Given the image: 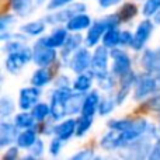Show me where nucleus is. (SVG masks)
<instances>
[{
    "label": "nucleus",
    "instance_id": "c85d7f7f",
    "mask_svg": "<svg viewBox=\"0 0 160 160\" xmlns=\"http://www.w3.org/2000/svg\"><path fill=\"white\" fill-rule=\"evenodd\" d=\"M14 124L20 128V129H27V128H34L37 124V119L34 118L32 112L28 111H21L14 117Z\"/></svg>",
    "mask_w": 160,
    "mask_h": 160
},
{
    "label": "nucleus",
    "instance_id": "423d86ee",
    "mask_svg": "<svg viewBox=\"0 0 160 160\" xmlns=\"http://www.w3.org/2000/svg\"><path fill=\"white\" fill-rule=\"evenodd\" d=\"M111 58H112V66H111V73L117 78H122V76L128 75L132 72V61L131 56L125 52L122 48H112L110 49Z\"/></svg>",
    "mask_w": 160,
    "mask_h": 160
},
{
    "label": "nucleus",
    "instance_id": "f257e3e1",
    "mask_svg": "<svg viewBox=\"0 0 160 160\" xmlns=\"http://www.w3.org/2000/svg\"><path fill=\"white\" fill-rule=\"evenodd\" d=\"M73 93V87H56L51 96V119L53 122L62 121L68 117L66 101Z\"/></svg>",
    "mask_w": 160,
    "mask_h": 160
},
{
    "label": "nucleus",
    "instance_id": "e433bc0d",
    "mask_svg": "<svg viewBox=\"0 0 160 160\" xmlns=\"http://www.w3.org/2000/svg\"><path fill=\"white\" fill-rule=\"evenodd\" d=\"M28 152H30V155H28L25 159H38V158H41L45 152V145H44V142H42V139H39V138L37 139L35 143L28 149Z\"/></svg>",
    "mask_w": 160,
    "mask_h": 160
},
{
    "label": "nucleus",
    "instance_id": "58836bf2",
    "mask_svg": "<svg viewBox=\"0 0 160 160\" xmlns=\"http://www.w3.org/2000/svg\"><path fill=\"white\" fill-rule=\"evenodd\" d=\"M96 158V153L91 148H84V149L79 150L78 153L72 156L73 160H90V159H94Z\"/></svg>",
    "mask_w": 160,
    "mask_h": 160
},
{
    "label": "nucleus",
    "instance_id": "bb28decb",
    "mask_svg": "<svg viewBox=\"0 0 160 160\" xmlns=\"http://www.w3.org/2000/svg\"><path fill=\"white\" fill-rule=\"evenodd\" d=\"M31 112H32L34 118L37 119V122L42 124V122H45L51 117V104L38 101L35 105H34L32 110H31Z\"/></svg>",
    "mask_w": 160,
    "mask_h": 160
},
{
    "label": "nucleus",
    "instance_id": "dca6fc26",
    "mask_svg": "<svg viewBox=\"0 0 160 160\" xmlns=\"http://www.w3.org/2000/svg\"><path fill=\"white\" fill-rule=\"evenodd\" d=\"M76 125H78V122H76L75 118L62 119L53 128V136H58L63 142L69 141L73 135H76Z\"/></svg>",
    "mask_w": 160,
    "mask_h": 160
},
{
    "label": "nucleus",
    "instance_id": "9b49d317",
    "mask_svg": "<svg viewBox=\"0 0 160 160\" xmlns=\"http://www.w3.org/2000/svg\"><path fill=\"white\" fill-rule=\"evenodd\" d=\"M108 30V24L105 21V18H98L97 21H94L93 24L90 25V28L87 30V34L84 37V44L86 47L93 48L98 44L102 39V35L105 34V31Z\"/></svg>",
    "mask_w": 160,
    "mask_h": 160
},
{
    "label": "nucleus",
    "instance_id": "5701e85b",
    "mask_svg": "<svg viewBox=\"0 0 160 160\" xmlns=\"http://www.w3.org/2000/svg\"><path fill=\"white\" fill-rule=\"evenodd\" d=\"M84 97H86V93H82V91H75V93L70 94L66 101L68 115H76V114L82 112Z\"/></svg>",
    "mask_w": 160,
    "mask_h": 160
},
{
    "label": "nucleus",
    "instance_id": "7ed1b4c3",
    "mask_svg": "<svg viewBox=\"0 0 160 160\" xmlns=\"http://www.w3.org/2000/svg\"><path fill=\"white\" fill-rule=\"evenodd\" d=\"M58 59L56 48H52L45 44L44 37L38 38L32 47V62L38 68H49Z\"/></svg>",
    "mask_w": 160,
    "mask_h": 160
},
{
    "label": "nucleus",
    "instance_id": "4c0bfd02",
    "mask_svg": "<svg viewBox=\"0 0 160 160\" xmlns=\"http://www.w3.org/2000/svg\"><path fill=\"white\" fill-rule=\"evenodd\" d=\"M16 22V17H14V14H3L2 16V20H0V31L2 32H4V31H8L11 27H13V24Z\"/></svg>",
    "mask_w": 160,
    "mask_h": 160
},
{
    "label": "nucleus",
    "instance_id": "a18cd8bd",
    "mask_svg": "<svg viewBox=\"0 0 160 160\" xmlns=\"http://www.w3.org/2000/svg\"><path fill=\"white\" fill-rule=\"evenodd\" d=\"M121 0H98V6L101 8H108V7H112V6L118 4Z\"/></svg>",
    "mask_w": 160,
    "mask_h": 160
},
{
    "label": "nucleus",
    "instance_id": "0eeeda50",
    "mask_svg": "<svg viewBox=\"0 0 160 160\" xmlns=\"http://www.w3.org/2000/svg\"><path fill=\"white\" fill-rule=\"evenodd\" d=\"M110 58H111V52L104 45H100V47H97L94 49L93 58H91V65H90V69H88V72L94 76V79L110 72L108 70V61H110Z\"/></svg>",
    "mask_w": 160,
    "mask_h": 160
},
{
    "label": "nucleus",
    "instance_id": "79ce46f5",
    "mask_svg": "<svg viewBox=\"0 0 160 160\" xmlns=\"http://www.w3.org/2000/svg\"><path fill=\"white\" fill-rule=\"evenodd\" d=\"M72 2H73V0H49V2H48V4H47V8L49 11L59 10V8H62V7H65V6L70 4Z\"/></svg>",
    "mask_w": 160,
    "mask_h": 160
},
{
    "label": "nucleus",
    "instance_id": "aec40b11",
    "mask_svg": "<svg viewBox=\"0 0 160 160\" xmlns=\"http://www.w3.org/2000/svg\"><path fill=\"white\" fill-rule=\"evenodd\" d=\"M37 139H38V129H37L35 127L34 128H27V129H22L21 132L18 133L16 143H17V146H18L20 149L28 150L34 143H35Z\"/></svg>",
    "mask_w": 160,
    "mask_h": 160
},
{
    "label": "nucleus",
    "instance_id": "6ab92c4d",
    "mask_svg": "<svg viewBox=\"0 0 160 160\" xmlns=\"http://www.w3.org/2000/svg\"><path fill=\"white\" fill-rule=\"evenodd\" d=\"M119 136H121V131L110 129V128H108V132L104 133V135L101 136V139H100V146L104 150H107V152L119 149V148H121Z\"/></svg>",
    "mask_w": 160,
    "mask_h": 160
},
{
    "label": "nucleus",
    "instance_id": "c03bdc74",
    "mask_svg": "<svg viewBox=\"0 0 160 160\" xmlns=\"http://www.w3.org/2000/svg\"><path fill=\"white\" fill-rule=\"evenodd\" d=\"M70 80L68 76H65V75H61V76H58L55 80V84H56V87H70Z\"/></svg>",
    "mask_w": 160,
    "mask_h": 160
},
{
    "label": "nucleus",
    "instance_id": "b1692460",
    "mask_svg": "<svg viewBox=\"0 0 160 160\" xmlns=\"http://www.w3.org/2000/svg\"><path fill=\"white\" fill-rule=\"evenodd\" d=\"M10 2V8L20 17H27L34 11L35 0H8Z\"/></svg>",
    "mask_w": 160,
    "mask_h": 160
},
{
    "label": "nucleus",
    "instance_id": "ea45409f",
    "mask_svg": "<svg viewBox=\"0 0 160 160\" xmlns=\"http://www.w3.org/2000/svg\"><path fill=\"white\" fill-rule=\"evenodd\" d=\"M62 145H63V141L62 139H59L58 136H55V138L51 141L49 143V153L51 156H59V153L62 152Z\"/></svg>",
    "mask_w": 160,
    "mask_h": 160
},
{
    "label": "nucleus",
    "instance_id": "c9c22d12",
    "mask_svg": "<svg viewBox=\"0 0 160 160\" xmlns=\"http://www.w3.org/2000/svg\"><path fill=\"white\" fill-rule=\"evenodd\" d=\"M143 110L153 111V112H160V93H155L150 97H148V100H145V102L141 105Z\"/></svg>",
    "mask_w": 160,
    "mask_h": 160
},
{
    "label": "nucleus",
    "instance_id": "20e7f679",
    "mask_svg": "<svg viewBox=\"0 0 160 160\" xmlns=\"http://www.w3.org/2000/svg\"><path fill=\"white\" fill-rule=\"evenodd\" d=\"M31 61H32V48H28L24 45L18 51L7 53L4 66L10 75H18L22 70V68Z\"/></svg>",
    "mask_w": 160,
    "mask_h": 160
},
{
    "label": "nucleus",
    "instance_id": "1a4fd4ad",
    "mask_svg": "<svg viewBox=\"0 0 160 160\" xmlns=\"http://www.w3.org/2000/svg\"><path fill=\"white\" fill-rule=\"evenodd\" d=\"M87 48H82V47H80L79 49L72 55V58H70V61H69L70 70H73L76 75L88 72V69H90L93 53H91Z\"/></svg>",
    "mask_w": 160,
    "mask_h": 160
},
{
    "label": "nucleus",
    "instance_id": "4468645a",
    "mask_svg": "<svg viewBox=\"0 0 160 160\" xmlns=\"http://www.w3.org/2000/svg\"><path fill=\"white\" fill-rule=\"evenodd\" d=\"M18 129L16 124H11L7 119H3L0 122V148H6L10 146L13 142L17 141V136H18Z\"/></svg>",
    "mask_w": 160,
    "mask_h": 160
},
{
    "label": "nucleus",
    "instance_id": "39448f33",
    "mask_svg": "<svg viewBox=\"0 0 160 160\" xmlns=\"http://www.w3.org/2000/svg\"><path fill=\"white\" fill-rule=\"evenodd\" d=\"M86 4L84 3H70V4L65 6V7L55 10V13L47 14L44 20L47 24L49 25H56V24H66L72 17H75L79 13H84L86 11Z\"/></svg>",
    "mask_w": 160,
    "mask_h": 160
},
{
    "label": "nucleus",
    "instance_id": "6e6552de",
    "mask_svg": "<svg viewBox=\"0 0 160 160\" xmlns=\"http://www.w3.org/2000/svg\"><path fill=\"white\" fill-rule=\"evenodd\" d=\"M153 28H155V24L150 18H145L143 21L139 22L138 28H136L135 34H133V41H132V48L135 52H141V51L145 49L148 41L150 39V35L153 32Z\"/></svg>",
    "mask_w": 160,
    "mask_h": 160
},
{
    "label": "nucleus",
    "instance_id": "f3484780",
    "mask_svg": "<svg viewBox=\"0 0 160 160\" xmlns=\"http://www.w3.org/2000/svg\"><path fill=\"white\" fill-rule=\"evenodd\" d=\"M91 24H93V21H91L90 16L86 14V11H84V13H79L75 17H72L65 24V27L69 30V32H80V31L88 30Z\"/></svg>",
    "mask_w": 160,
    "mask_h": 160
},
{
    "label": "nucleus",
    "instance_id": "72a5a7b5",
    "mask_svg": "<svg viewBox=\"0 0 160 160\" xmlns=\"http://www.w3.org/2000/svg\"><path fill=\"white\" fill-rule=\"evenodd\" d=\"M160 11V0H145L142 4V16L145 18H152Z\"/></svg>",
    "mask_w": 160,
    "mask_h": 160
},
{
    "label": "nucleus",
    "instance_id": "f8f14e48",
    "mask_svg": "<svg viewBox=\"0 0 160 160\" xmlns=\"http://www.w3.org/2000/svg\"><path fill=\"white\" fill-rule=\"evenodd\" d=\"M136 78L138 75L133 72H129L128 75L122 76L119 78V87H118V91L115 93V100H117V104L118 105H122L125 102V100L128 98L129 93L133 90V86H135V82H136Z\"/></svg>",
    "mask_w": 160,
    "mask_h": 160
},
{
    "label": "nucleus",
    "instance_id": "7c9ffc66",
    "mask_svg": "<svg viewBox=\"0 0 160 160\" xmlns=\"http://www.w3.org/2000/svg\"><path fill=\"white\" fill-rule=\"evenodd\" d=\"M93 121H94V117L82 115V114H80V117L76 119V122H78V125H76V136H78V138L84 136L86 133L90 131L91 125H93Z\"/></svg>",
    "mask_w": 160,
    "mask_h": 160
},
{
    "label": "nucleus",
    "instance_id": "09e8293b",
    "mask_svg": "<svg viewBox=\"0 0 160 160\" xmlns=\"http://www.w3.org/2000/svg\"><path fill=\"white\" fill-rule=\"evenodd\" d=\"M159 143H160V141H159Z\"/></svg>",
    "mask_w": 160,
    "mask_h": 160
},
{
    "label": "nucleus",
    "instance_id": "a878e982",
    "mask_svg": "<svg viewBox=\"0 0 160 160\" xmlns=\"http://www.w3.org/2000/svg\"><path fill=\"white\" fill-rule=\"evenodd\" d=\"M93 80H94V76L91 75L90 72L88 73H79L76 76V79L73 80L72 83V87L75 91H82V93H87L88 90L91 88L93 86Z\"/></svg>",
    "mask_w": 160,
    "mask_h": 160
},
{
    "label": "nucleus",
    "instance_id": "37998d69",
    "mask_svg": "<svg viewBox=\"0 0 160 160\" xmlns=\"http://www.w3.org/2000/svg\"><path fill=\"white\" fill-rule=\"evenodd\" d=\"M20 148L18 146H8V149L6 150L4 153H3V156H2V159L3 160H16V159H18V155H20Z\"/></svg>",
    "mask_w": 160,
    "mask_h": 160
},
{
    "label": "nucleus",
    "instance_id": "393cba45",
    "mask_svg": "<svg viewBox=\"0 0 160 160\" xmlns=\"http://www.w3.org/2000/svg\"><path fill=\"white\" fill-rule=\"evenodd\" d=\"M45 30H47V21H45L44 18L27 22V24L20 27V31L28 37H39L45 32Z\"/></svg>",
    "mask_w": 160,
    "mask_h": 160
},
{
    "label": "nucleus",
    "instance_id": "49530a36",
    "mask_svg": "<svg viewBox=\"0 0 160 160\" xmlns=\"http://www.w3.org/2000/svg\"><path fill=\"white\" fill-rule=\"evenodd\" d=\"M156 76V80H158V84H159V88H160V73H158V75H155Z\"/></svg>",
    "mask_w": 160,
    "mask_h": 160
},
{
    "label": "nucleus",
    "instance_id": "ddd939ff",
    "mask_svg": "<svg viewBox=\"0 0 160 160\" xmlns=\"http://www.w3.org/2000/svg\"><path fill=\"white\" fill-rule=\"evenodd\" d=\"M141 65L145 72L153 73V75L160 73V49L155 51V49H149V48L143 49Z\"/></svg>",
    "mask_w": 160,
    "mask_h": 160
},
{
    "label": "nucleus",
    "instance_id": "412c9836",
    "mask_svg": "<svg viewBox=\"0 0 160 160\" xmlns=\"http://www.w3.org/2000/svg\"><path fill=\"white\" fill-rule=\"evenodd\" d=\"M68 37H69V30H68L66 27L65 28H55L48 37H44V41L47 45L58 49V48H62L65 45Z\"/></svg>",
    "mask_w": 160,
    "mask_h": 160
},
{
    "label": "nucleus",
    "instance_id": "a19ab883",
    "mask_svg": "<svg viewBox=\"0 0 160 160\" xmlns=\"http://www.w3.org/2000/svg\"><path fill=\"white\" fill-rule=\"evenodd\" d=\"M132 41H133V34L131 31L125 30V31H121V37H119V47L125 48V47H129L132 45Z\"/></svg>",
    "mask_w": 160,
    "mask_h": 160
},
{
    "label": "nucleus",
    "instance_id": "f03ea898",
    "mask_svg": "<svg viewBox=\"0 0 160 160\" xmlns=\"http://www.w3.org/2000/svg\"><path fill=\"white\" fill-rule=\"evenodd\" d=\"M160 90L156 76L153 73L143 72L141 75H138L133 86V100L135 101H143L148 97H150L152 94L158 93Z\"/></svg>",
    "mask_w": 160,
    "mask_h": 160
},
{
    "label": "nucleus",
    "instance_id": "de8ad7c7",
    "mask_svg": "<svg viewBox=\"0 0 160 160\" xmlns=\"http://www.w3.org/2000/svg\"><path fill=\"white\" fill-rule=\"evenodd\" d=\"M158 128H159V131H160V112H159V127Z\"/></svg>",
    "mask_w": 160,
    "mask_h": 160
},
{
    "label": "nucleus",
    "instance_id": "f704fd0d",
    "mask_svg": "<svg viewBox=\"0 0 160 160\" xmlns=\"http://www.w3.org/2000/svg\"><path fill=\"white\" fill-rule=\"evenodd\" d=\"M14 108H16V105H14L13 98H10L8 96H3L0 98V117H2V119H7L14 112Z\"/></svg>",
    "mask_w": 160,
    "mask_h": 160
},
{
    "label": "nucleus",
    "instance_id": "a211bd4d",
    "mask_svg": "<svg viewBox=\"0 0 160 160\" xmlns=\"http://www.w3.org/2000/svg\"><path fill=\"white\" fill-rule=\"evenodd\" d=\"M101 96H100L98 91L93 90L90 93H86L84 101H83V108H82V115H88V117H94V114L98 110V104Z\"/></svg>",
    "mask_w": 160,
    "mask_h": 160
},
{
    "label": "nucleus",
    "instance_id": "9d476101",
    "mask_svg": "<svg viewBox=\"0 0 160 160\" xmlns=\"http://www.w3.org/2000/svg\"><path fill=\"white\" fill-rule=\"evenodd\" d=\"M41 88L31 84L30 87H24L20 90L18 94V107L21 111H31L34 105L39 101Z\"/></svg>",
    "mask_w": 160,
    "mask_h": 160
},
{
    "label": "nucleus",
    "instance_id": "473e14b6",
    "mask_svg": "<svg viewBox=\"0 0 160 160\" xmlns=\"http://www.w3.org/2000/svg\"><path fill=\"white\" fill-rule=\"evenodd\" d=\"M96 82L101 90L111 91L117 84V76H114L110 70V72L105 73V75H101V76H98V78H96Z\"/></svg>",
    "mask_w": 160,
    "mask_h": 160
},
{
    "label": "nucleus",
    "instance_id": "4be33fe9",
    "mask_svg": "<svg viewBox=\"0 0 160 160\" xmlns=\"http://www.w3.org/2000/svg\"><path fill=\"white\" fill-rule=\"evenodd\" d=\"M52 78H53V73L49 68H38V69L32 73L30 82L32 86H37V87L42 88L52 82Z\"/></svg>",
    "mask_w": 160,
    "mask_h": 160
},
{
    "label": "nucleus",
    "instance_id": "2f4dec72",
    "mask_svg": "<svg viewBox=\"0 0 160 160\" xmlns=\"http://www.w3.org/2000/svg\"><path fill=\"white\" fill-rule=\"evenodd\" d=\"M117 13H118L122 22H128L136 17V14H138V7H136V4H133V3H125L124 6H121V8H119Z\"/></svg>",
    "mask_w": 160,
    "mask_h": 160
},
{
    "label": "nucleus",
    "instance_id": "c756f323",
    "mask_svg": "<svg viewBox=\"0 0 160 160\" xmlns=\"http://www.w3.org/2000/svg\"><path fill=\"white\" fill-rule=\"evenodd\" d=\"M115 105H118V104H117L115 97H110V96L101 97L97 112H98V115H101V117H107V115H110V114L114 111Z\"/></svg>",
    "mask_w": 160,
    "mask_h": 160
},
{
    "label": "nucleus",
    "instance_id": "cd10ccee",
    "mask_svg": "<svg viewBox=\"0 0 160 160\" xmlns=\"http://www.w3.org/2000/svg\"><path fill=\"white\" fill-rule=\"evenodd\" d=\"M119 37H121V31L118 30V27L115 28H108L105 31V34L102 35V45L107 47L108 49L119 47Z\"/></svg>",
    "mask_w": 160,
    "mask_h": 160
},
{
    "label": "nucleus",
    "instance_id": "2eb2a0df",
    "mask_svg": "<svg viewBox=\"0 0 160 160\" xmlns=\"http://www.w3.org/2000/svg\"><path fill=\"white\" fill-rule=\"evenodd\" d=\"M82 42H83V38L79 32L70 34V35L68 37L66 42H65V45L62 47V51H61V61L63 62V63H69L72 55L80 48Z\"/></svg>",
    "mask_w": 160,
    "mask_h": 160
}]
</instances>
